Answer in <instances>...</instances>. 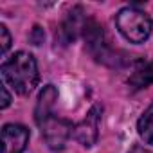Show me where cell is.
Instances as JSON below:
<instances>
[{"instance_id":"30bf717a","label":"cell","mask_w":153,"mask_h":153,"mask_svg":"<svg viewBox=\"0 0 153 153\" xmlns=\"http://www.w3.org/2000/svg\"><path fill=\"white\" fill-rule=\"evenodd\" d=\"M137 133L146 144L153 146V103L139 117V121H137Z\"/></svg>"},{"instance_id":"4fadbf2b","label":"cell","mask_w":153,"mask_h":153,"mask_svg":"<svg viewBox=\"0 0 153 153\" xmlns=\"http://www.w3.org/2000/svg\"><path fill=\"white\" fill-rule=\"evenodd\" d=\"M43 38H45V34H43L42 27H40V25H34V27H33V33H31V36H29V40H31L34 45H40V43L43 42Z\"/></svg>"},{"instance_id":"5bb4252c","label":"cell","mask_w":153,"mask_h":153,"mask_svg":"<svg viewBox=\"0 0 153 153\" xmlns=\"http://www.w3.org/2000/svg\"><path fill=\"white\" fill-rule=\"evenodd\" d=\"M130 153H151V151H148V149H142V148H139V146H135Z\"/></svg>"},{"instance_id":"8fae6325","label":"cell","mask_w":153,"mask_h":153,"mask_svg":"<svg viewBox=\"0 0 153 153\" xmlns=\"http://www.w3.org/2000/svg\"><path fill=\"white\" fill-rule=\"evenodd\" d=\"M11 47V34H9V29L6 27V24H0V52L2 56L7 54Z\"/></svg>"},{"instance_id":"6da1fadb","label":"cell","mask_w":153,"mask_h":153,"mask_svg":"<svg viewBox=\"0 0 153 153\" xmlns=\"http://www.w3.org/2000/svg\"><path fill=\"white\" fill-rule=\"evenodd\" d=\"M0 72L4 83H7L18 96H29L40 81L38 63L34 56L25 51H18L9 59H6Z\"/></svg>"},{"instance_id":"3957f363","label":"cell","mask_w":153,"mask_h":153,"mask_svg":"<svg viewBox=\"0 0 153 153\" xmlns=\"http://www.w3.org/2000/svg\"><path fill=\"white\" fill-rule=\"evenodd\" d=\"M115 25L130 43H144L153 29V22L149 15L135 6L119 9V13L115 15Z\"/></svg>"},{"instance_id":"8992f818","label":"cell","mask_w":153,"mask_h":153,"mask_svg":"<svg viewBox=\"0 0 153 153\" xmlns=\"http://www.w3.org/2000/svg\"><path fill=\"white\" fill-rule=\"evenodd\" d=\"M87 16L83 13V9L78 7H72L67 16L63 18V22L59 24L58 31H56V42H59L61 45H68L72 43L79 34H83L85 31V24H87Z\"/></svg>"},{"instance_id":"ba28073f","label":"cell","mask_w":153,"mask_h":153,"mask_svg":"<svg viewBox=\"0 0 153 153\" xmlns=\"http://www.w3.org/2000/svg\"><path fill=\"white\" fill-rule=\"evenodd\" d=\"M58 101V90L54 85H45L43 90L40 92L38 96V101H36V106H34V121L38 126H42L52 114L54 110V105Z\"/></svg>"},{"instance_id":"277c9868","label":"cell","mask_w":153,"mask_h":153,"mask_svg":"<svg viewBox=\"0 0 153 153\" xmlns=\"http://www.w3.org/2000/svg\"><path fill=\"white\" fill-rule=\"evenodd\" d=\"M101 115H103V108H101L99 105H94V106L88 110V114L85 115V119L74 126L72 135H74V139L78 140L83 148H92V146L97 142Z\"/></svg>"},{"instance_id":"52a82bcc","label":"cell","mask_w":153,"mask_h":153,"mask_svg":"<svg viewBox=\"0 0 153 153\" xmlns=\"http://www.w3.org/2000/svg\"><path fill=\"white\" fill-rule=\"evenodd\" d=\"M29 130L22 124H4L2 128V153H24L29 144Z\"/></svg>"},{"instance_id":"5b68a950","label":"cell","mask_w":153,"mask_h":153,"mask_svg":"<svg viewBox=\"0 0 153 153\" xmlns=\"http://www.w3.org/2000/svg\"><path fill=\"white\" fill-rule=\"evenodd\" d=\"M40 128H42V135H43L45 142L54 151L63 149L65 148V142L72 137V131H74V126L68 121L59 119V117H54V115H51Z\"/></svg>"},{"instance_id":"9c48e42d","label":"cell","mask_w":153,"mask_h":153,"mask_svg":"<svg viewBox=\"0 0 153 153\" xmlns=\"http://www.w3.org/2000/svg\"><path fill=\"white\" fill-rule=\"evenodd\" d=\"M128 85L135 90H142L148 85H153V61H135L133 70L128 78Z\"/></svg>"},{"instance_id":"7c38bea8","label":"cell","mask_w":153,"mask_h":153,"mask_svg":"<svg viewBox=\"0 0 153 153\" xmlns=\"http://www.w3.org/2000/svg\"><path fill=\"white\" fill-rule=\"evenodd\" d=\"M0 92H2V103H0V108L6 110V108L11 105V94H9V90H7V85H6V83L0 85Z\"/></svg>"},{"instance_id":"7a4b0ae2","label":"cell","mask_w":153,"mask_h":153,"mask_svg":"<svg viewBox=\"0 0 153 153\" xmlns=\"http://www.w3.org/2000/svg\"><path fill=\"white\" fill-rule=\"evenodd\" d=\"M83 38H85L88 52L92 54V58L96 61H99L106 67H112V68H119V67L128 63L126 56L121 51H117L110 45V42L105 34V29L97 20H94V18L87 20Z\"/></svg>"}]
</instances>
